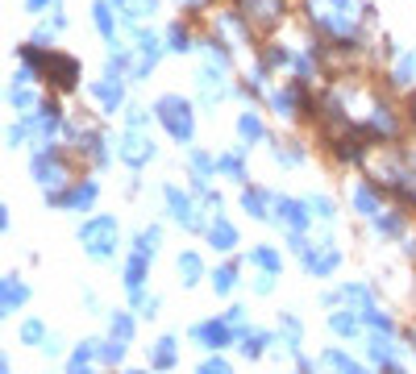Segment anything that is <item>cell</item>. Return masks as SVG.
<instances>
[{
    "mask_svg": "<svg viewBox=\"0 0 416 374\" xmlns=\"http://www.w3.org/2000/svg\"><path fill=\"white\" fill-rule=\"evenodd\" d=\"M92 358H100V341H96V337H92V341H84V345L71 354V370H84Z\"/></svg>",
    "mask_w": 416,
    "mask_h": 374,
    "instance_id": "24",
    "label": "cell"
},
{
    "mask_svg": "<svg viewBox=\"0 0 416 374\" xmlns=\"http://www.w3.org/2000/svg\"><path fill=\"white\" fill-rule=\"evenodd\" d=\"M117 158H121L125 167H146V162L154 158V141L141 138L138 129H130V134L121 138V146H117Z\"/></svg>",
    "mask_w": 416,
    "mask_h": 374,
    "instance_id": "6",
    "label": "cell"
},
{
    "mask_svg": "<svg viewBox=\"0 0 416 374\" xmlns=\"http://www.w3.org/2000/svg\"><path fill=\"white\" fill-rule=\"evenodd\" d=\"M179 275H184V287L200 283V275H204V262H200V254H179Z\"/></svg>",
    "mask_w": 416,
    "mask_h": 374,
    "instance_id": "22",
    "label": "cell"
},
{
    "mask_svg": "<svg viewBox=\"0 0 416 374\" xmlns=\"http://www.w3.org/2000/svg\"><path fill=\"white\" fill-rule=\"evenodd\" d=\"M38 349H42L46 358H63V337H58V333H50V337L38 345Z\"/></svg>",
    "mask_w": 416,
    "mask_h": 374,
    "instance_id": "38",
    "label": "cell"
},
{
    "mask_svg": "<svg viewBox=\"0 0 416 374\" xmlns=\"http://www.w3.org/2000/svg\"><path fill=\"white\" fill-rule=\"evenodd\" d=\"M146 358H150V370H175V362H179V341H175V337H158Z\"/></svg>",
    "mask_w": 416,
    "mask_h": 374,
    "instance_id": "8",
    "label": "cell"
},
{
    "mask_svg": "<svg viewBox=\"0 0 416 374\" xmlns=\"http://www.w3.org/2000/svg\"><path fill=\"white\" fill-rule=\"evenodd\" d=\"M250 262H254V266H263V271H271V275L283 266V258H279L271 245H254V250H250Z\"/></svg>",
    "mask_w": 416,
    "mask_h": 374,
    "instance_id": "21",
    "label": "cell"
},
{
    "mask_svg": "<svg viewBox=\"0 0 416 374\" xmlns=\"http://www.w3.org/2000/svg\"><path fill=\"white\" fill-rule=\"evenodd\" d=\"M25 299H30V287L17 279V275H4V299H0V304H4V316H13Z\"/></svg>",
    "mask_w": 416,
    "mask_h": 374,
    "instance_id": "11",
    "label": "cell"
},
{
    "mask_svg": "<svg viewBox=\"0 0 416 374\" xmlns=\"http://www.w3.org/2000/svg\"><path fill=\"white\" fill-rule=\"evenodd\" d=\"M141 283H146V258H141V254H134V258L125 262V287H130V295H138Z\"/></svg>",
    "mask_w": 416,
    "mask_h": 374,
    "instance_id": "18",
    "label": "cell"
},
{
    "mask_svg": "<svg viewBox=\"0 0 416 374\" xmlns=\"http://www.w3.org/2000/svg\"><path fill=\"white\" fill-rule=\"evenodd\" d=\"M125 374H146V370H125Z\"/></svg>",
    "mask_w": 416,
    "mask_h": 374,
    "instance_id": "48",
    "label": "cell"
},
{
    "mask_svg": "<svg viewBox=\"0 0 416 374\" xmlns=\"http://www.w3.org/2000/svg\"><path fill=\"white\" fill-rule=\"evenodd\" d=\"M275 275H271V271H263V275H258V279H254V291H258V295H267V291H271V287H275Z\"/></svg>",
    "mask_w": 416,
    "mask_h": 374,
    "instance_id": "42",
    "label": "cell"
},
{
    "mask_svg": "<svg viewBox=\"0 0 416 374\" xmlns=\"http://www.w3.org/2000/svg\"><path fill=\"white\" fill-rule=\"evenodd\" d=\"M208 241H213V245H217L221 254H229L233 245H237V229H233L225 217H217V221L208 225Z\"/></svg>",
    "mask_w": 416,
    "mask_h": 374,
    "instance_id": "12",
    "label": "cell"
},
{
    "mask_svg": "<svg viewBox=\"0 0 416 374\" xmlns=\"http://www.w3.org/2000/svg\"><path fill=\"white\" fill-rule=\"evenodd\" d=\"M34 175H38V183H42V187L71 183V179H67V167L58 162V154H54V150H42V154L34 158Z\"/></svg>",
    "mask_w": 416,
    "mask_h": 374,
    "instance_id": "7",
    "label": "cell"
},
{
    "mask_svg": "<svg viewBox=\"0 0 416 374\" xmlns=\"http://www.w3.org/2000/svg\"><path fill=\"white\" fill-rule=\"evenodd\" d=\"M296 366H300V374H317V362L304 358V354H296Z\"/></svg>",
    "mask_w": 416,
    "mask_h": 374,
    "instance_id": "44",
    "label": "cell"
},
{
    "mask_svg": "<svg viewBox=\"0 0 416 374\" xmlns=\"http://www.w3.org/2000/svg\"><path fill=\"white\" fill-rule=\"evenodd\" d=\"M329 328H333L337 337H358L363 321H358L354 312H333V316H329Z\"/></svg>",
    "mask_w": 416,
    "mask_h": 374,
    "instance_id": "19",
    "label": "cell"
},
{
    "mask_svg": "<svg viewBox=\"0 0 416 374\" xmlns=\"http://www.w3.org/2000/svg\"><path fill=\"white\" fill-rule=\"evenodd\" d=\"M275 208H279V221H287L291 229H304V225H308V212H304L300 200H279Z\"/></svg>",
    "mask_w": 416,
    "mask_h": 374,
    "instance_id": "15",
    "label": "cell"
},
{
    "mask_svg": "<svg viewBox=\"0 0 416 374\" xmlns=\"http://www.w3.org/2000/svg\"><path fill=\"white\" fill-rule=\"evenodd\" d=\"M308 208H313V212H317V217H321V221H333V217H337V212H333V204H329V200H317V195H313V200H308Z\"/></svg>",
    "mask_w": 416,
    "mask_h": 374,
    "instance_id": "39",
    "label": "cell"
},
{
    "mask_svg": "<svg viewBox=\"0 0 416 374\" xmlns=\"http://www.w3.org/2000/svg\"><path fill=\"white\" fill-rule=\"evenodd\" d=\"M158 121L171 129L175 141H191L196 121H191V104H187V100H179V96H163V100H158Z\"/></svg>",
    "mask_w": 416,
    "mask_h": 374,
    "instance_id": "2",
    "label": "cell"
},
{
    "mask_svg": "<svg viewBox=\"0 0 416 374\" xmlns=\"http://www.w3.org/2000/svg\"><path fill=\"white\" fill-rule=\"evenodd\" d=\"M100 362L104 366H117V362H125V341H100Z\"/></svg>",
    "mask_w": 416,
    "mask_h": 374,
    "instance_id": "26",
    "label": "cell"
},
{
    "mask_svg": "<svg viewBox=\"0 0 416 374\" xmlns=\"http://www.w3.org/2000/svg\"><path fill=\"white\" fill-rule=\"evenodd\" d=\"M92 200H96V183H75L71 191H54V195H50V204H58V208H75V212L92 208Z\"/></svg>",
    "mask_w": 416,
    "mask_h": 374,
    "instance_id": "10",
    "label": "cell"
},
{
    "mask_svg": "<svg viewBox=\"0 0 416 374\" xmlns=\"http://www.w3.org/2000/svg\"><path fill=\"white\" fill-rule=\"evenodd\" d=\"M275 108H279V117H283V112L291 117V108H296V92H275Z\"/></svg>",
    "mask_w": 416,
    "mask_h": 374,
    "instance_id": "40",
    "label": "cell"
},
{
    "mask_svg": "<svg viewBox=\"0 0 416 374\" xmlns=\"http://www.w3.org/2000/svg\"><path fill=\"white\" fill-rule=\"evenodd\" d=\"M225 321H229L233 328H241V321H246V308H229V312H225Z\"/></svg>",
    "mask_w": 416,
    "mask_h": 374,
    "instance_id": "45",
    "label": "cell"
},
{
    "mask_svg": "<svg viewBox=\"0 0 416 374\" xmlns=\"http://www.w3.org/2000/svg\"><path fill=\"white\" fill-rule=\"evenodd\" d=\"M237 134H241L246 141H258V138H263V121H258L254 112H246V117L237 121Z\"/></svg>",
    "mask_w": 416,
    "mask_h": 374,
    "instance_id": "31",
    "label": "cell"
},
{
    "mask_svg": "<svg viewBox=\"0 0 416 374\" xmlns=\"http://www.w3.org/2000/svg\"><path fill=\"white\" fill-rule=\"evenodd\" d=\"M187 337H191L200 349H217V354H221V349L233 341V325L225 321V316H221V321H200V325H191Z\"/></svg>",
    "mask_w": 416,
    "mask_h": 374,
    "instance_id": "3",
    "label": "cell"
},
{
    "mask_svg": "<svg viewBox=\"0 0 416 374\" xmlns=\"http://www.w3.org/2000/svg\"><path fill=\"white\" fill-rule=\"evenodd\" d=\"M217 171H225L233 179H241V158L237 154H217Z\"/></svg>",
    "mask_w": 416,
    "mask_h": 374,
    "instance_id": "35",
    "label": "cell"
},
{
    "mask_svg": "<svg viewBox=\"0 0 416 374\" xmlns=\"http://www.w3.org/2000/svg\"><path fill=\"white\" fill-rule=\"evenodd\" d=\"M241 208H246L250 217H267V191H258V187H250V191L241 195Z\"/></svg>",
    "mask_w": 416,
    "mask_h": 374,
    "instance_id": "25",
    "label": "cell"
},
{
    "mask_svg": "<svg viewBox=\"0 0 416 374\" xmlns=\"http://www.w3.org/2000/svg\"><path fill=\"white\" fill-rule=\"evenodd\" d=\"M267 345H271V337L267 333H241V354L254 362V358H263L267 354Z\"/></svg>",
    "mask_w": 416,
    "mask_h": 374,
    "instance_id": "20",
    "label": "cell"
},
{
    "mask_svg": "<svg viewBox=\"0 0 416 374\" xmlns=\"http://www.w3.org/2000/svg\"><path fill=\"white\" fill-rule=\"evenodd\" d=\"M321 366H329V370H337V374H374V370H367V366H358V362H350L341 349H324Z\"/></svg>",
    "mask_w": 416,
    "mask_h": 374,
    "instance_id": "13",
    "label": "cell"
},
{
    "mask_svg": "<svg viewBox=\"0 0 416 374\" xmlns=\"http://www.w3.org/2000/svg\"><path fill=\"white\" fill-rule=\"evenodd\" d=\"M108 337L113 341H134V316L130 312H108Z\"/></svg>",
    "mask_w": 416,
    "mask_h": 374,
    "instance_id": "14",
    "label": "cell"
},
{
    "mask_svg": "<svg viewBox=\"0 0 416 374\" xmlns=\"http://www.w3.org/2000/svg\"><path fill=\"white\" fill-rule=\"evenodd\" d=\"M196 374H233V366L225 362V358H221V354H217V358H204Z\"/></svg>",
    "mask_w": 416,
    "mask_h": 374,
    "instance_id": "34",
    "label": "cell"
},
{
    "mask_svg": "<svg viewBox=\"0 0 416 374\" xmlns=\"http://www.w3.org/2000/svg\"><path fill=\"white\" fill-rule=\"evenodd\" d=\"M337 262H341V254H337V245H333V241H317V245H308V250H304V271H308V275H317V279L333 275V271H337Z\"/></svg>",
    "mask_w": 416,
    "mask_h": 374,
    "instance_id": "4",
    "label": "cell"
},
{
    "mask_svg": "<svg viewBox=\"0 0 416 374\" xmlns=\"http://www.w3.org/2000/svg\"><path fill=\"white\" fill-rule=\"evenodd\" d=\"M92 13H96V25H100V34H104V38H113L117 30H113V13H108V4H96Z\"/></svg>",
    "mask_w": 416,
    "mask_h": 374,
    "instance_id": "36",
    "label": "cell"
},
{
    "mask_svg": "<svg viewBox=\"0 0 416 374\" xmlns=\"http://www.w3.org/2000/svg\"><path fill=\"white\" fill-rule=\"evenodd\" d=\"M171 50H175V54L191 50V38H187V30H184V25H175V30H171Z\"/></svg>",
    "mask_w": 416,
    "mask_h": 374,
    "instance_id": "37",
    "label": "cell"
},
{
    "mask_svg": "<svg viewBox=\"0 0 416 374\" xmlns=\"http://www.w3.org/2000/svg\"><path fill=\"white\" fill-rule=\"evenodd\" d=\"M167 204H171V217H175L179 225H187V229H200V225H204L200 212H196V204L187 200L179 187H167Z\"/></svg>",
    "mask_w": 416,
    "mask_h": 374,
    "instance_id": "9",
    "label": "cell"
},
{
    "mask_svg": "<svg viewBox=\"0 0 416 374\" xmlns=\"http://www.w3.org/2000/svg\"><path fill=\"white\" fill-rule=\"evenodd\" d=\"M363 316H367V325H370V328H379V333H391V328H396V325H391V316H387V312H379L374 304H370Z\"/></svg>",
    "mask_w": 416,
    "mask_h": 374,
    "instance_id": "32",
    "label": "cell"
},
{
    "mask_svg": "<svg viewBox=\"0 0 416 374\" xmlns=\"http://www.w3.org/2000/svg\"><path fill=\"white\" fill-rule=\"evenodd\" d=\"M200 88H204V100H208V104H217V100L225 96V88H221V75H213V71H200Z\"/></svg>",
    "mask_w": 416,
    "mask_h": 374,
    "instance_id": "27",
    "label": "cell"
},
{
    "mask_svg": "<svg viewBox=\"0 0 416 374\" xmlns=\"http://www.w3.org/2000/svg\"><path fill=\"white\" fill-rule=\"evenodd\" d=\"M379 233H400V221L396 217H379Z\"/></svg>",
    "mask_w": 416,
    "mask_h": 374,
    "instance_id": "43",
    "label": "cell"
},
{
    "mask_svg": "<svg viewBox=\"0 0 416 374\" xmlns=\"http://www.w3.org/2000/svg\"><path fill=\"white\" fill-rule=\"evenodd\" d=\"M50 67H54V84H58V88H71V84L80 79L75 58H50Z\"/></svg>",
    "mask_w": 416,
    "mask_h": 374,
    "instance_id": "17",
    "label": "cell"
},
{
    "mask_svg": "<svg viewBox=\"0 0 416 374\" xmlns=\"http://www.w3.org/2000/svg\"><path fill=\"white\" fill-rule=\"evenodd\" d=\"M71 374H96V370H92V366H84V370H71Z\"/></svg>",
    "mask_w": 416,
    "mask_h": 374,
    "instance_id": "47",
    "label": "cell"
},
{
    "mask_svg": "<svg viewBox=\"0 0 416 374\" xmlns=\"http://www.w3.org/2000/svg\"><path fill=\"white\" fill-rule=\"evenodd\" d=\"M233 287H237V266H221V271L213 275V291H217V295H229Z\"/></svg>",
    "mask_w": 416,
    "mask_h": 374,
    "instance_id": "28",
    "label": "cell"
},
{
    "mask_svg": "<svg viewBox=\"0 0 416 374\" xmlns=\"http://www.w3.org/2000/svg\"><path fill=\"white\" fill-rule=\"evenodd\" d=\"M92 92H96V100H100V104H104L108 112H117V104H121V84H117L113 75H108V79H100Z\"/></svg>",
    "mask_w": 416,
    "mask_h": 374,
    "instance_id": "16",
    "label": "cell"
},
{
    "mask_svg": "<svg viewBox=\"0 0 416 374\" xmlns=\"http://www.w3.org/2000/svg\"><path fill=\"white\" fill-rule=\"evenodd\" d=\"M80 241H84V250L92 254V258H113V250H117V217H92L84 229H80Z\"/></svg>",
    "mask_w": 416,
    "mask_h": 374,
    "instance_id": "1",
    "label": "cell"
},
{
    "mask_svg": "<svg viewBox=\"0 0 416 374\" xmlns=\"http://www.w3.org/2000/svg\"><path fill=\"white\" fill-rule=\"evenodd\" d=\"M25 8H30V13H38V8H46V0H25Z\"/></svg>",
    "mask_w": 416,
    "mask_h": 374,
    "instance_id": "46",
    "label": "cell"
},
{
    "mask_svg": "<svg viewBox=\"0 0 416 374\" xmlns=\"http://www.w3.org/2000/svg\"><path fill=\"white\" fill-rule=\"evenodd\" d=\"M354 204H358V212H363V217H374V212H379V204H374L370 187H358V191H354Z\"/></svg>",
    "mask_w": 416,
    "mask_h": 374,
    "instance_id": "33",
    "label": "cell"
},
{
    "mask_svg": "<svg viewBox=\"0 0 416 374\" xmlns=\"http://www.w3.org/2000/svg\"><path fill=\"white\" fill-rule=\"evenodd\" d=\"M46 337H50V333H46L42 321H25V325H21V341H25V345H42Z\"/></svg>",
    "mask_w": 416,
    "mask_h": 374,
    "instance_id": "30",
    "label": "cell"
},
{
    "mask_svg": "<svg viewBox=\"0 0 416 374\" xmlns=\"http://www.w3.org/2000/svg\"><path fill=\"white\" fill-rule=\"evenodd\" d=\"M412 75H416V54H404L400 63H396V71H391V79L404 88V84H412Z\"/></svg>",
    "mask_w": 416,
    "mask_h": 374,
    "instance_id": "29",
    "label": "cell"
},
{
    "mask_svg": "<svg viewBox=\"0 0 416 374\" xmlns=\"http://www.w3.org/2000/svg\"><path fill=\"white\" fill-rule=\"evenodd\" d=\"M158 241H163V229H141V233H138V241H134V250H138L141 258H154Z\"/></svg>",
    "mask_w": 416,
    "mask_h": 374,
    "instance_id": "23",
    "label": "cell"
},
{
    "mask_svg": "<svg viewBox=\"0 0 416 374\" xmlns=\"http://www.w3.org/2000/svg\"><path fill=\"white\" fill-rule=\"evenodd\" d=\"M412 349H416V337H412Z\"/></svg>",
    "mask_w": 416,
    "mask_h": 374,
    "instance_id": "49",
    "label": "cell"
},
{
    "mask_svg": "<svg viewBox=\"0 0 416 374\" xmlns=\"http://www.w3.org/2000/svg\"><path fill=\"white\" fill-rule=\"evenodd\" d=\"M8 100H13V108H30V104H34V96L25 92V88H13V92H8Z\"/></svg>",
    "mask_w": 416,
    "mask_h": 374,
    "instance_id": "41",
    "label": "cell"
},
{
    "mask_svg": "<svg viewBox=\"0 0 416 374\" xmlns=\"http://www.w3.org/2000/svg\"><path fill=\"white\" fill-rule=\"evenodd\" d=\"M367 358H370V362H374L383 374H404V362H400V345H391V341H387V333H383V337L374 333V337L367 341Z\"/></svg>",
    "mask_w": 416,
    "mask_h": 374,
    "instance_id": "5",
    "label": "cell"
}]
</instances>
